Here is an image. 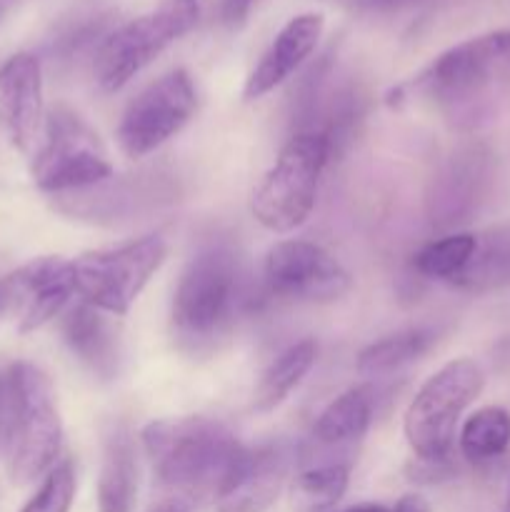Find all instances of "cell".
<instances>
[{
	"mask_svg": "<svg viewBox=\"0 0 510 512\" xmlns=\"http://www.w3.org/2000/svg\"><path fill=\"white\" fill-rule=\"evenodd\" d=\"M393 3H408V0H390V5Z\"/></svg>",
	"mask_w": 510,
	"mask_h": 512,
	"instance_id": "cell-34",
	"label": "cell"
},
{
	"mask_svg": "<svg viewBox=\"0 0 510 512\" xmlns=\"http://www.w3.org/2000/svg\"><path fill=\"white\" fill-rule=\"evenodd\" d=\"M293 460L288 443L243 448L215 493V512H265L283 490Z\"/></svg>",
	"mask_w": 510,
	"mask_h": 512,
	"instance_id": "cell-13",
	"label": "cell"
},
{
	"mask_svg": "<svg viewBox=\"0 0 510 512\" xmlns=\"http://www.w3.org/2000/svg\"><path fill=\"white\" fill-rule=\"evenodd\" d=\"M18 368V418L8 448V475L15 485H30L48 475L58 463L63 425H60L55 393L48 375L30 363Z\"/></svg>",
	"mask_w": 510,
	"mask_h": 512,
	"instance_id": "cell-9",
	"label": "cell"
},
{
	"mask_svg": "<svg viewBox=\"0 0 510 512\" xmlns=\"http://www.w3.org/2000/svg\"><path fill=\"white\" fill-rule=\"evenodd\" d=\"M458 445L463 458L473 465L500 460L510 448V413L498 405L475 410L460 428Z\"/></svg>",
	"mask_w": 510,
	"mask_h": 512,
	"instance_id": "cell-22",
	"label": "cell"
},
{
	"mask_svg": "<svg viewBox=\"0 0 510 512\" xmlns=\"http://www.w3.org/2000/svg\"><path fill=\"white\" fill-rule=\"evenodd\" d=\"M195 108L198 95L188 70L175 68L160 75L125 108L115 133L120 150L133 160L145 158L178 135L190 123Z\"/></svg>",
	"mask_w": 510,
	"mask_h": 512,
	"instance_id": "cell-10",
	"label": "cell"
},
{
	"mask_svg": "<svg viewBox=\"0 0 510 512\" xmlns=\"http://www.w3.org/2000/svg\"><path fill=\"white\" fill-rule=\"evenodd\" d=\"M350 483V463L310 465L295 478L293 505L298 512H323L333 508Z\"/></svg>",
	"mask_w": 510,
	"mask_h": 512,
	"instance_id": "cell-24",
	"label": "cell"
},
{
	"mask_svg": "<svg viewBox=\"0 0 510 512\" xmlns=\"http://www.w3.org/2000/svg\"><path fill=\"white\" fill-rule=\"evenodd\" d=\"M253 0H218V18L225 28H240L248 20Z\"/></svg>",
	"mask_w": 510,
	"mask_h": 512,
	"instance_id": "cell-28",
	"label": "cell"
},
{
	"mask_svg": "<svg viewBox=\"0 0 510 512\" xmlns=\"http://www.w3.org/2000/svg\"><path fill=\"white\" fill-rule=\"evenodd\" d=\"M433 343L435 333L428 328L400 330V333L388 335V338L368 345V348L358 355L355 370H358L363 378H380V375L395 373V370H400L403 365L413 363L420 355L428 353V348Z\"/></svg>",
	"mask_w": 510,
	"mask_h": 512,
	"instance_id": "cell-23",
	"label": "cell"
},
{
	"mask_svg": "<svg viewBox=\"0 0 510 512\" xmlns=\"http://www.w3.org/2000/svg\"><path fill=\"white\" fill-rule=\"evenodd\" d=\"M328 3L335 5H343V8H378V5H390V0H328Z\"/></svg>",
	"mask_w": 510,
	"mask_h": 512,
	"instance_id": "cell-31",
	"label": "cell"
},
{
	"mask_svg": "<svg viewBox=\"0 0 510 512\" xmlns=\"http://www.w3.org/2000/svg\"><path fill=\"white\" fill-rule=\"evenodd\" d=\"M165 255L168 245L160 235H143L115 248L90 250L73 260L75 293L103 313L125 315L163 265Z\"/></svg>",
	"mask_w": 510,
	"mask_h": 512,
	"instance_id": "cell-8",
	"label": "cell"
},
{
	"mask_svg": "<svg viewBox=\"0 0 510 512\" xmlns=\"http://www.w3.org/2000/svg\"><path fill=\"white\" fill-rule=\"evenodd\" d=\"M505 512H510V500H508V508H505Z\"/></svg>",
	"mask_w": 510,
	"mask_h": 512,
	"instance_id": "cell-35",
	"label": "cell"
},
{
	"mask_svg": "<svg viewBox=\"0 0 510 512\" xmlns=\"http://www.w3.org/2000/svg\"><path fill=\"white\" fill-rule=\"evenodd\" d=\"M343 512H393L390 508H385V505H373V503H365V505H355V508H348Z\"/></svg>",
	"mask_w": 510,
	"mask_h": 512,
	"instance_id": "cell-32",
	"label": "cell"
},
{
	"mask_svg": "<svg viewBox=\"0 0 510 512\" xmlns=\"http://www.w3.org/2000/svg\"><path fill=\"white\" fill-rule=\"evenodd\" d=\"M0 128L25 155L43 140V70L35 55L18 53L0 65Z\"/></svg>",
	"mask_w": 510,
	"mask_h": 512,
	"instance_id": "cell-14",
	"label": "cell"
},
{
	"mask_svg": "<svg viewBox=\"0 0 510 512\" xmlns=\"http://www.w3.org/2000/svg\"><path fill=\"white\" fill-rule=\"evenodd\" d=\"M475 253L473 233H450L415 253L413 265L420 275L435 280H455Z\"/></svg>",
	"mask_w": 510,
	"mask_h": 512,
	"instance_id": "cell-25",
	"label": "cell"
},
{
	"mask_svg": "<svg viewBox=\"0 0 510 512\" xmlns=\"http://www.w3.org/2000/svg\"><path fill=\"white\" fill-rule=\"evenodd\" d=\"M140 438L160 485L183 500L215 498L220 483L243 453L235 435L223 423L208 418L155 420L145 425Z\"/></svg>",
	"mask_w": 510,
	"mask_h": 512,
	"instance_id": "cell-2",
	"label": "cell"
},
{
	"mask_svg": "<svg viewBox=\"0 0 510 512\" xmlns=\"http://www.w3.org/2000/svg\"><path fill=\"white\" fill-rule=\"evenodd\" d=\"M18 400V368L13 363L0 370V458L8 455L10 438H13L15 430V418H18Z\"/></svg>",
	"mask_w": 510,
	"mask_h": 512,
	"instance_id": "cell-27",
	"label": "cell"
},
{
	"mask_svg": "<svg viewBox=\"0 0 510 512\" xmlns=\"http://www.w3.org/2000/svg\"><path fill=\"white\" fill-rule=\"evenodd\" d=\"M138 498V450L125 423L103 430V460L98 478V512H133Z\"/></svg>",
	"mask_w": 510,
	"mask_h": 512,
	"instance_id": "cell-17",
	"label": "cell"
},
{
	"mask_svg": "<svg viewBox=\"0 0 510 512\" xmlns=\"http://www.w3.org/2000/svg\"><path fill=\"white\" fill-rule=\"evenodd\" d=\"M483 385V370L470 358L450 360L425 380L405 410L403 420L405 438L418 460L435 465L450 463L455 428L465 408L480 395Z\"/></svg>",
	"mask_w": 510,
	"mask_h": 512,
	"instance_id": "cell-5",
	"label": "cell"
},
{
	"mask_svg": "<svg viewBox=\"0 0 510 512\" xmlns=\"http://www.w3.org/2000/svg\"><path fill=\"white\" fill-rule=\"evenodd\" d=\"M333 148L325 135L300 130L280 148L273 168L253 193V218L270 233H293L313 213L318 185Z\"/></svg>",
	"mask_w": 510,
	"mask_h": 512,
	"instance_id": "cell-4",
	"label": "cell"
},
{
	"mask_svg": "<svg viewBox=\"0 0 510 512\" xmlns=\"http://www.w3.org/2000/svg\"><path fill=\"white\" fill-rule=\"evenodd\" d=\"M148 512H193V510H190L188 500L175 498L173 495V498H168V500H160V503L153 505Z\"/></svg>",
	"mask_w": 510,
	"mask_h": 512,
	"instance_id": "cell-30",
	"label": "cell"
},
{
	"mask_svg": "<svg viewBox=\"0 0 510 512\" xmlns=\"http://www.w3.org/2000/svg\"><path fill=\"white\" fill-rule=\"evenodd\" d=\"M63 338L75 358L100 380H113L120 365V340L98 308L80 303L65 315Z\"/></svg>",
	"mask_w": 510,
	"mask_h": 512,
	"instance_id": "cell-18",
	"label": "cell"
},
{
	"mask_svg": "<svg viewBox=\"0 0 510 512\" xmlns=\"http://www.w3.org/2000/svg\"><path fill=\"white\" fill-rule=\"evenodd\" d=\"M3 313H8V295H5V285L0 280V315Z\"/></svg>",
	"mask_w": 510,
	"mask_h": 512,
	"instance_id": "cell-33",
	"label": "cell"
},
{
	"mask_svg": "<svg viewBox=\"0 0 510 512\" xmlns=\"http://www.w3.org/2000/svg\"><path fill=\"white\" fill-rule=\"evenodd\" d=\"M393 512H430V505L423 495L410 493V495H403V498L395 503Z\"/></svg>",
	"mask_w": 510,
	"mask_h": 512,
	"instance_id": "cell-29",
	"label": "cell"
},
{
	"mask_svg": "<svg viewBox=\"0 0 510 512\" xmlns=\"http://www.w3.org/2000/svg\"><path fill=\"white\" fill-rule=\"evenodd\" d=\"M200 0H158L153 10L110 30L95 50L93 78L100 90L115 93L148 68L168 45L195 28Z\"/></svg>",
	"mask_w": 510,
	"mask_h": 512,
	"instance_id": "cell-6",
	"label": "cell"
},
{
	"mask_svg": "<svg viewBox=\"0 0 510 512\" xmlns=\"http://www.w3.org/2000/svg\"><path fill=\"white\" fill-rule=\"evenodd\" d=\"M243 303L240 265L228 245H208L185 265L173 295V333L183 348H213L230 333Z\"/></svg>",
	"mask_w": 510,
	"mask_h": 512,
	"instance_id": "cell-3",
	"label": "cell"
},
{
	"mask_svg": "<svg viewBox=\"0 0 510 512\" xmlns=\"http://www.w3.org/2000/svg\"><path fill=\"white\" fill-rule=\"evenodd\" d=\"M113 178V165L98 135L68 108L45 115L43 140L33 153V180L43 193L68 195Z\"/></svg>",
	"mask_w": 510,
	"mask_h": 512,
	"instance_id": "cell-7",
	"label": "cell"
},
{
	"mask_svg": "<svg viewBox=\"0 0 510 512\" xmlns=\"http://www.w3.org/2000/svg\"><path fill=\"white\" fill-rule=\"evenodd\" d=\"M75 498V465L70 458L58 460L40 483L38 493L20 512H68Z\"/></svg>",
	"mask_w": 510,
	"mask_h": 512,
	"instance_id": "cell-26",
	"label": "cell"
},
{
	"mask_svg": "<svg viewBox=\"0 0 510 512\" xmlns=\"http://www.w3.org/2000/svg\"><path fill=\"white\" fill-rule=\"evenodd\" d=\"M318 358V345L313 340H300L290 345L288 350L278 355L260 375V383L255 388L253 405L258 413H270L278 408L300 383Z\"/></svg>",
	"mask_w": 510,
	"mask_h": 512,
	"instance_id": "cell-21",
	"label": "cell"
},
{
	"mask_svg": "<svg viewBox=\"0 0 510 512\" xmlns=\"http://www.w3.org/2000/svg\"><path fill=\"white\" fill-rule=\"evenodd\" d=\"M485 155L478 148H465L450 155L448 163L438 170L430 183L428 215L430 223L448 225L468 220L483 195Z\"/></svg>",
	"mask_w": 510,
	"mask_h": 512,
	"instance_id": "cell-16",
	"label": "cell"
},
{
	"mask_svg": "<svg viewBox=\"0 0 510 512\" xmlns=\"http://www.w3.org/2000/svg\"><path fill=\"white\" fill-rule=\"evenodd\" d=\"M265 283L270 293L305 303H333L353 285L338 258L308 240H283L268 250Z\"/></svg>",
	"mask_w": 510,
	"mask_h": 512,
	"instance_id": "cell-11",
	"label": "cell"
},
{
	"mask_svg": "<svg viewBox=\"0 0 510 512\" xmlns=\"http://www.w3.org/2000/svg\"><path fill=\"white\" fill-rule=\"evenodd\" d=\"M450 283L468 293H490L510 285V225L475 235L473 258Z\"/></svg>",
	"mask_w": 510,
	"mask_h": 512,
	"instance_id": "cell-20",
	"label": "cell"
},
{
	"mask_svg": "<svg viewBox=\"0 0 510 512\" xmlns=\"http://www.w3.org/2000/svg\"><path fill=\"white\" fill-rule=\"evenodd\" d=\"M8 295V313L18 320L20 333H33L58 318L75 293V275L70 260L48 255L35 258L3 278Z\"/></svg>",
	"mask_w": 510,
	"mask_h": 512,
	"instance_id": "cell-12",
	"label": "cell"
},
{
	"mask_svg": "<svg viewBox=\"0 0 510 512\" xmlns=\"http://www.w3.org/2000/svg\"><path fill=\"white\" fill-rule=\"evenodd\" d=\"M323 28L325 20L320 13H303L288 20L245 80L243 98L248 103L263 98L280 83H285L290 75L298 73L305 60L318 48Z\"/></svg>",
	"mask_w": 510,
	"mask_h": 512,
	"instance_id": "cell-15",
	"label": "cell"
},
{
	"mask_svg": "<svg viewBox=\"0 0 510 512\" xmlns=\"http://www.w3.org/2000/svg\"><path fill=\"white\" fill-rule=\"evenodd\" d=\"M413 85L458 128H475L495 118L510 100V30H493L453 45Z\"/></svg>",
	"mask_w": 510,
	"mask_h": 512,
	"instance_id": "cell-1",
	"label": "cell"
},
{
	"mask_svg": "<svg viewBox=\"0 0 510 512\" xmlns=\"http://www.w3.org/2000/svg\"><path fill=\"white\" fill-rule=\"evenodd\" d=\"M370 420H373L370 395L363 388L345 390L315 420L310 433L315 453H333V450L348 453L368 433Z\"/></svg>",
	"mask_w": 510,
	"mask_h": 512,
	"instance_id": "cell-19",
	"label": "cell"
}]
</instances>
